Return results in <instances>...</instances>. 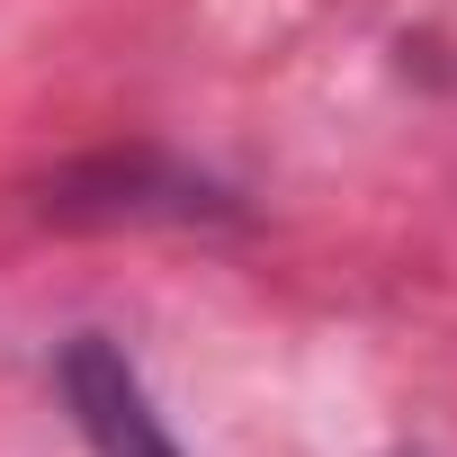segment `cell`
<instances>
[{
	"mask_svg": "<svg viewBox=\"0 0 457 457\" xmlns=\"http://www.w3.org/2000/svg\"><path fill=\"white\" fill-rule=\"evenodd\" d=\"M63 403H72L90 457H188V448L170 439V421L153 412L135 359H126L117 341H99V332H81V341L63 350Z\"/></svg>",
	"mask_w": 457,
	"mask_h": 457,
	"instance_id": "1",
	"label": "cell"
}]
</instances>
